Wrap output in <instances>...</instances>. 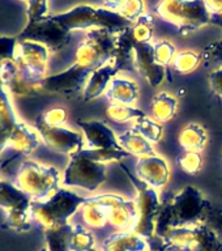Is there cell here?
Returning a JSON list of instances; mask_svg holds the SVG:
<instances>
[{
  "label": "cell",
  "mask_w": 222,
  "mask_h": 251,
  "mask_svg": "<svg viewBox=\"0 0 222 251\" xmlns=\"http://www.w3.org/2000/svg\"><path fill=\"white\" fill-rule=\"evenodd\" d=\"M85 139L86 149H123L118 143V136L109 126L101 121H77Z\"/></svg>",
  "instance_id": "obj_16"
},
{
  "label": "cell",
  "mask_w": 222,
  "mask_h": 251,
  "mask_svg": "<svg viewBox=\"0 0 222 251\" xmlns=\"http://www.w3.org/2000/svg\"><path fill=\"white\" fill-rule=\"evenodd\" d=\"M80 212L82 223L90 229H102L109 224V208L103 205L96 196L86 198Z\"/></svg>",
  "instance_id": "obj_24"
},
{
  "label": "cell",
  "mask_w": 222,
  "mask_h": 251,
  "mask_svg": "<svg viewBox=\"0 0 222 251\" xmlns=\"http://www.w3.org/2000/svg\"><path fill=\"white\" fill-rule=\"evenodd\" d=\"M203 54L195 50H183L176 52L175 58L173 60V70L180 75H190L197 70L201 62Z\"/></svg>",
  "instance_id": "obj_30"
},
{
  "label": "cell",
  "mask_w": 222,
  "mask_h": 251,
  "mask_svg": "<svg viewBox=\"0 0 222 251\" xmlns=\"http://www.w3.org/2000/svg\"><path fill=\"white\" fill-rule=\"evenodd\" d=\"M105 180L106 164L90 160L78 152L70 156V162L62 176V186L96 191Z\"/></svg>",
  "instance_id": "obj_7"
},
{
  "label": "cell",
  "mask_w": 222,
  "mask_h": 251,
  "mask_svg": "<svg viewBox=\"0 0 222 251\" xmlns=\"http://www.w3.org/2000/svg\"><path fill=\"white\" fill-rule=\"evenodd\" d=\"M156 13L164 21L175 25L182 35L211 24L204 0H161L156 5Z\"/></svg>",
  "instance_id": "obj_5"
},
{
  "label": "cell",
  "mask_w": 222,
  "mask_h": 251,
  "mask_svg": "<svg viewBox=\"0 0 222 251\" xmlns=\"http://www.w3.org/2000/svg\"><path fill=\"white\" fill-rule=\"evenodd\" d=\"M17 37H0V60H13Z\"/></svg>",
  "instance_id": "obj_43"
},
{
  "label": "cell",
  "mask_w": 222,
  "mask_h": 251,
  "mask_svg": "<svg viewBox=\"0 0 222 251\" xmlns=\"http://www.w3.org/2000/svg\"><path fill=\"white\" fill-rule=\"evenodd\" d=\"M0 85L4 86L8 93L17 97H30L43 93L42 86L31 85L21 77L13 60L0 62Z\"/></svg>",
  "instance_id": "obj_17"
},
{
  "label": "cell",
  "mask_w": 222,
  "mask_h": 251,
  "mask_svg": "<svg viewBox=\"0 0 222 251\" xmlns=\"http://www.w3.org/2000/svg\"><path fill=\"white\" fill-rule=\"evenodd\" d=\"M178 140L180 147L186 152L201 153L208 143V135L203 126L197 123H188L180 129Z\"/></svg>",
  "instance_id": "obj_26"
},
{
  "label": "cell",
  "mask_w": 222,
  "mask_h": 251,
  "mask_svg": "<svg viewBox=\"0 0 222 251\" xmlns=\"http://www.w3.org/2000/svg\"><path fill=\"white\" fill-rule=\"evenodd\" d=\"M35 128L47 148L56 153L72 156L85 148V139L82 132L67 128L64 126H49L39 118L35 121Z\"/></svg>",
  "instance_id": "obj_11"
},
{
  "label": "cell",
  "mask_w": 222,
  "mask_h": 251,
  "mask_svg": "<svg viewBox=\"0 0 222 251\" xmlns=\"http://www.w3.org/2000/svg\"><path fill=\"white\" fill-rule=\"evenodd\" d=\"M118 70L113 64V62H109L103 64L102 67L94 70L90 74V77L86 82V86L82 92V98L84 101H92L94 98H98L101 94H103L109 88L110 82L115 77Z\"/></svg>",
  "instance_id": "obj_18"
},
{
  "label": "cell",
  "mask_w": 222,
  "mask_h": 251,
  "mask_svg": "<svg viewBox=\"0 0 222 251\" xmlns=\"http://www.w3.org/2000/svg\"><path fill=\"white\" fill-rule=\"evenodd\" d=\"M118 143L129 156H136L140 158L149 154H156L152 143L133 128L118 135Z\"/></svg>",
  "instance_id": "obj_25"
},
{
  "label": "cell",
  "mask_w": 222,
  "mask_h": 251,
  "mask_svg": "<svg viewBox=\"0 0 222 251\" xmlns=\"http://www.w3.org/2000/svg\"><path fill=\"white\" fill-rule=\"evenodd\" d=\"M178 110V100L168 92L156 94L152 101V117L160 123L172 121Z\"/></svg>",
  "instance_id": "obj_28"
},
{
  "label": "cell",
  "mask_w": 222,
  "mask_h": 251,
  "mask_svg": "<svg viewBox=\"0 0 222 251\" xmlns=\"http://www.w3.org/2000/svg\"><path fill=\"white\" fill-rule=\"evenodd\" d=\"M115 35L106 29H93L85 33L74 52V63L88 70H97L111 62Z\"/></svg>",
  "instance_id": "obj_6"
},
{
  "label": "cell",
  "mask_w": 222,
  "mask_h": 251,
  "mask_svg": "<svg viewBox=\"0 0 222 251\" xmlns=\"http://www.w3.org/2000/svg\"><path fill=\"white\" fill-rule=\"evenodd\" d=\"M129 180L136 187V223L132 231L143 237H150L156 231V220L160 211V198L157 191L148 184L143 183L141 180L137 182L133 176L127 173Z\"/></svg>",
  "instance_id": "obj_10"
},
{
  "label": "cell",
  "mask_w": 222,
  "mask_h": 251,
  "mask_svg": "<svg viewBox=\"0 0 222 251\" xmlns=\"http://www.w3.org/2000/svg\"><path fill=\"white\" fill-rule=\"evenodd\" d=\"M93 71L84 68L74 63L70 68L55 75H47L42 81L43 93L62 94V96H72L78 92H84L86 82L89 80L90 74Z\"/></svg>",
  "instance_id": "obj_12"
},
{
  "label": "cell",
  "mask_w": 222,
  "mask_h": 251,
  "mask_svg": "<svg viewBox=\"0 0 222 251\" xmlns=\"http://www.w3.org/2000/svg\"><path fill=\"white\" fill-rule=\"evenodd\" d=\"M156 251H161V250H156Z\"/></svg>",
  "instance_id": "obj_49"
},
{
  "label": "cell",
  "mask_w": 222,
  "mask_h": 251,
  "mask_svg": "<svg viewBox=\"0 0 222 251\" xmlns=\"http://www.w3.org/2000/svg\"><path fill=\"white\" fill-rule=\"evenodd\" d=\"M209 16L211 24L222 27V0H204Z\"/></svg>",
  "instance_id": "obj_44"
},
{
  "label": "cell",
  "mask_w": 222,
  "mask_h": 251,
  "mask_svg": "<svg viewBox=\"0 0 222 251\" xmlns=\"http://www.w3.org/2000/svg\"><path fill=\"white\" fill-rule=\"evenodd\" d=\"M23 1H27V3H29V1H30V0H23Z\"/></svg>",
  "instance_id": "obj_48"
},
{
  "label": "cell",
  "mask_w": 222,
  "mask_h": 251,
  "mask_svg": "<svg viewBox=\"0 0 222 251\" xmlns=\"http://www.w3.org/2000/svg\"><path fill=\"white\" fill-rule=\"evenodd\" d=\"M62 176L56 168L25 160L16 174V186L33 201H46L58 191Z\"/></svg>",
  "instance_id": "obj_3"
},
{
  "label": "cell",
  "mask_w": 222,
  "mask_h": 251,
  "mask_svg": "<svg viewBox=\"0 0 222 251\" xmlns=\"http://www.w3.org/2000/svg\"><path fill=\"white\" fill-rule=\"evenodd\" d=\"M49 56L50 51L41 43L19 39L13 62L25 81L31 85L42 86L43 78L47 76Z\"/></svg>",
  "instance_id": "obj_8"
},
{
  "label": "cell",
  "mask_w": 222,
  "mask_h": 251,
  "mask_svg": "<svg viewBox=\"0 0 222 251\" xmlns=\"http://www.w3.org/2000/svg\"><path fill=\"white\" fill-rule=\"evenodd\" d=\"M144 237L132 230L118 231L105 239L102 251H148Z\"/></svg>",
  "instance_id": "obj_21"
},
{
  "label": "cell",
  "mask_w": 222,
  "mask_h": 251,
  "mask_svg": "<svg viewBox=\"0 0 222 251\" xmlns=\"http://www.w3.org/2000/svg\"><path fill=\"white\" fill-rule=\"evenodd\" d=\"M94 243V235L89 230L80 225H74L70 238V251H92Z\"/></svg>",
  "instance_id": "obj_35"
},
{
  "label": "cell",
  "mask_w": 222,
  "mask_h": 251,
  "mask_svg": "<svg viewBox=\"0 0 222 251\" xmlns=\"http://www.w3.org/2000/svg\"><path fill=\"white\" fill-rule=\"evenodd\" d=\"M39 119L49 126H64L68 121V111L64 107L55 106L51 109L46 110L45 113L39 115Z\"/></svg>",
  "instance_id": "obj_41"
},
{
  "label": "cell",
  "mask_w": 222,
  "mask_h": 251,
  "mask_svg": "<svg viewBox=\"0 0 222 251\" xmlns=\"http://www.w3.org/2000/svg\"><path fill=\"white\" fill-rule=\"evenodd\" d=\"M106 97L113 103L133 106L139 100V86L131 78L115 76L106 90Z\"/></svg>",
  "instance_id": "obj_20"
},
{
  "label": "cell",
  "mask_w": 222,
  "mask_h": 251,
  "mask_svg": "<svg viewBox=\"0 0 222 251\" xmlns=\"http://www.w3.org/2000/svg\"><path fill=\"white\" fill-rule=\"evenodd\" d=\"M137 179L154 190L165 187L170 180V166L160 154L140 157L136 162Z\"/></svg>",
  "instance_id": "obj_14"
},
{
  "label": "cell",
  "mask_w": 222,
  "mask_h": 251,
  "mask_svg": "<svg viewBox=\"0 0 222 251\" xmlns=\"http://www.w3.org/2000/svg\"><path fill=\"white\" fill-rule=\"evenodd\" d=\"M127 0H103V3H105V7L111 9V11H119L121 7L123 4L125 3Z\"/></svg>",
  "instance_id": "obj_47"
},
{
  "label": "cell",
  "mask_w": 222,
  "mask_h": 251,
  "mask_svg": "<svg viewBox=\"0 0 222 251\" xmlns=\"http://www.w3.org/2000/svg\"><path fill=\"white\" fill-rule=\"evenodd\" d=\"M47 1L49 0H30L27 3V21H37L47 16Z\"/></svg>",
  "instance_id": "obj_42"
},
{
  "label": "cell",
  "mask_w": 222,
  "mask_h": 251,
  "mask_svg": "<svg viewBox=\"0 0 222 251\" xmlns=\"http://www.w3.org/2000/svg\"><path fill=\"white\" fill-rule=\"evenodd\" d=\"M207 200L203 194L194 186H186L172 200L161 207L156 220V231L165 235L172 227L188 226L200 223Z\"/></svg>",
  "instance_id": "obj_1"
},
{
  "label": "cell",
  "mask_w": 222,
  "mask_h": 251,
  "mask_svg": "<svg viewBox=\"0 0 222 251\" xmlns=\"http://www.w3.org/2000/svg\"><path fill=\"white\" fill-rule=\"evenodd\" d=\"M0 182H1V179H0Z\"/></svg>",
  "instance_id": "obj_50"
},
{
  "label": "cell",
  "mask_w": 222,
  "mask_h": 251,
  "mask_svg": "<svg viewBox=\"0 0 222 251\" xmlns=\"http://www.w3.org/2000/svg\"><path fill=\"white\" fill-rule=\"evenodd\" d=\"M200 223L209 227L222 241V205H215L207 201Z\"/></svg>",
  "instance_id": "obj_36"
},
{
  "label": "cell",
  "mask_w": 222,
  "mask_h": 251,
  "mask_svg": "<svg viewBox=\"0 0 222 251\" xmlns=\"http://www.w3.org/2000/svg\"><path fill=\"white\" fill-rule=\"evenodd\" d=\"M133 129H136L137 132L143 135L148 141H150L152 144L160 143L164 137V127L160 122H157L156 119H150V118H140L137 119Z\"/></svg>",
  "instance_id": "obj_32"
},
{
  "label": "cell",
  "mask_w": 222,
  "mask_h": 251,
  "mask_svg": "<svg viewBox=\"0 0 222 251\" xmlns=\"http://www.w3.org/2000/svg\"><path fill=\"white\" fill-rule=\"evenodd\" d=\"M74 225L64 224L43 230L47 243V251H70V238Z\"/></svg>",
  "instance_id": "obj_29"
},
{
  "label": "cell",
  "mask_w": 222,
  "mask_h": 251,
  "mask_svg": "<svg viewBox=\"0 0 222 251\" xmlns=\"http://www.w3.org/2000/svg\"><path fill=\"white\" fill-rule=\"evenodd\" d=\"M136 223V201L123 198L109 209V224L119 231L132 230Z\"/></svg>",
  "instance_id": "obj_22"
},
{
  "label": "cell",
  "mask_w": 222,
  "mask_h": 251,
  "mask_svg": "<svg viewBox=\"0 0 222 251\" xmlns=\"http://www.w3.org/2000/svg\"><path fill=\"white\" fill-rule=\"evenodd\" d=\"M30 208L31 204L15 208V209L7 212V217H5V223H4L3 226L19 231V233L29 230L31 226Z\"/></svg>",
  "instance_id": "obj_31"
},
{
  "label": "cell",
  "mask_w": 222,
  "mask_h": 251,
  "mask_svg": "<svg viewBox=\"0 0 222 251\" xmlns=\"http://www.w3.org/2000/svg\"><path fill=\"white\" fill-rule=\"evenodd\" d=\"M17 122L19 119L12 105L9 93L4 86L0 85V156Z\"/></svg>",
  "instance_id": "obj_23"
},
{
  "label": "cell",
  "mask_w": 222,
  "mask_h": 251,
  "mask_svg": "<svg viewBox=\"0 0 222 251\" xmlns=\"http://www.w3.org/2000/svg\"><path fill=\"white\" fill-rule=\"evenodd\" d=\"M153 54L156 62L162 67L172 64L176 55V49L169 39H161L153 45Z\"/></svg>",
  "instance_id": "obj_38"
},
{
  "label": "cell",
  "mask_w": 222,
  "mask_h": 251,
  "mask_svg": "<svg viewBox=\"0 0 222 251\" xmlns=\"http://www.w3.org/2000/svg\"><path fill=\"white\" fill-rule=\"evenodd\" d=\"M178 164L184 173L190 176H195L201 170L203 166V157L199 152H186L183 156L178 158Z\"/></svg>",
  "instance_id": "obj_39"
},
{
  "label": "cell",
  "mask_w": 222,
  "mask_h": 251,
  "mask_svg": "<svg viewBox=\"0 0 222 251\" xmlns=\"http://www.w3.org/2000/svg\"><path fill=\"white\" fill-rule=\"evenodd\" d=\"M135 43H136V41L133 39L131 27L115 35V46H114L111 62L118 70V72L122 70L133 68V60H135L133 47H135Z\"/></svg>",
  "instance_id": "obj_19"
},
{
  "label": "cell",
  "mask_w": 222,
  "mask_h": 251,
  "mask_svg": "<svg viewBox=\"0 0 222 251\" xmlns=\"http://www.w3.org/2000/svg\"><path fill=\"white\" fill-rule=\"evenodd\" d=\"M82 156L88 157L90 160L97 161L101 164H107L113 161H121L125 157H129V154L125 152L124 149H113V148H103V149H86L84 148L80 151Z\"/></svg>",
  "instance_id": "obj_34"
},
{
  "label": "cell",
  "mask_w": 222,
  "mask_h": 251,
  "mask_svg": "<svg viewBox=\"0 0 222 251\" xmlns=\"http://www.w3.org/2000/svg\"><path fill=\"white\" fill-rule=\"evenodd\" d=\"M0 62H1V60H0Z\"/></svg>",
  "instance_id": "obj_51"
},
{
  "label": "cell",
  "mask_w": 222,
  "mask_h": 251,
  "mask_svg": "<svg viewBox=\"0 0 222 251\" xmlns=\"http://www.w3.org/2000/svg\"><path fill=\"white\" fill-rule=\"evenodd\" d=\"M39 143H41V136L38 131L29 127L26 123L19 121L12 129L11 136L8 139L7 145L1 154L7 152V156H9L8 162H11L16 157L30 156L38 148Z\"/></svg>",
  "instance_id": "obj_13"
},
{
  "label": "cell",
  "mask_w": 222,
  "mask_h": 251,
  "mask_svg": "<svg viewBox=\"0 0 222 251\" xmlns=\"http://www.w3.org/2000/svg\"><path fill=\"white\" fill-rule=\"evenodd\" d=\"M85 198L77 195L71 188H59L46 201H33L30 208L31 220L43 230L68 224L74 212L81 208Z\"/></svg>",
  "instance_id": "obj_4"
},
{
  "label": "cell",
  "mask_w": 222,
  "mask_h": 251,
  "mask_svg": "<svg viewBox=\"0 0 222 251\" xmlns=\"http://www.w3.org/2000/svg\"><path fill=\"white\" fill-rule=\"evenodd\" d=\"M209 85L217 96L222 97V64L209 74Z\"/></svg>",
  "instance_id": "obj_46"
},
{
  "label": "cell",
  "mask_w": 222,
  "mask_h": 251,
  "mask_svg": "<svg viewBox=\"0 0 222 251\" xmlns=\"http://www.w3.org/2000/svg\"><path fill=\"white\" fill-rule=\"evenodd\" d=\"M31 203H33V200L27 195H25L16 184L1 179L0 182V208L5 213L15 208L30 205Z\"/></svg>",
  "instance_id": "obj_27"
},
{
  "label": "cell",
  "mask_w": 222,
  "mask_h": 251,
  "mask_svg": "<svg viewBox=\"0 0 222 251\" xmlns=\"http://www.w3.org/2000/svg\"><path fill=\"white\" fill-rule=\"evenodd\" d=\"M133 51H135L133 70H136L140 76H143L152 86L160 85L164 81L166 70L165 67L160 66L156 62L152 43L136 42Z\"/></svg>",
  "instance_id": "obj_15"
},
{
  "label": "cell",
  "mask_w": 222,
  "mask_h": 251,
  "mask_svg": "<svg viewBox=\"0 0 222 251\" xmlns=\"http://www.w3.org/2000/svg\"><path fill=\"white\" fill-rule=\"evenodd\" d=\"M118 12L129 23H136L144 15V0H127Z\"/></svg>",
  "instance_id": "obj_40"
},
{
  "label": "cell",
  "mask_w": 222,
  "mask_h": 251,
  "mask_svg": "<svg viewBox=\"0 0 222 251\" xmlns=\"http://www.w3.org/2000/svg\"><path fill=\"white\" fill-rule=\"evenodd\" d=\"M52 19L58 21L68 31L74 30H93V29H106L113 34L132 27L133 24L125 20L117 11L109 8H94L92 5H76L72 9L58 15H52Z\"/></svg>",
  "instance_id": "obj_2"
},
{
  "label": "cell",
  "mask_w": 222,
  "mask_h": 251,
  "mask_svg": "<svg viewBox=\"0 0 222 251\" xmlns=\"http://www.w3.org/2000/svg\"><path fill=\"white\" fill-rule=\"evenodd\" d=\"M106 115L109 119L117 123H124V122L132 121V119H140V118L147 117L143 110L137 109L135 106L118 105V103H111L106 109Z\"/></svg>",
  "instance_id": "obj_33"
},
{
  "label": "cell",
  "mask_w": 222,
  "mask_h": 251,
  "mask_svg": "<svg viewBox=\"0 0 222 251\" xmlns=\"http://www.w3.org/2000/svg\"><path fill=\"white\" fill-rule=\"evenodd\" d=\"M132 31V37L136 42L147 43L150 42L153 38V17L150 15H143L140 19L137 20L136 23L133 24L131 27Z\"/></svg>",
  "instance_id": "obj_37"
},
{
  "label": "cell",
  "mask_w": 222,
  "mask_h": 251,
  "mask_svg": "<svg viewBox=\"0 0 222 251\" xmlns=\"http://www.w3.org/2000/svg\"><path fill=\"white\" fill-rule=\"evenodd\" d=\"M203 55L205 59H212V60H221L222 63V39L217 42L209 43L208 46L204 47Z\"/></svg>",
  "instance_id": "obj_45"
},
{
  "label": "cell",
  "mask_w": 222,
  "mask_h": 251,
  "mask_svg": "<svg viewBox=\"0 0 222 251\" xmlns=\"http://www.w3.org/2000/svg\"><path fill=\"white\" fill-rule=\"evenodd\" d=\"M71 31L60 25L52 19V16L47 15L37 21H27L26 26L17 35L20 41H31L43 45L49 49L50 52H56L71 42Z\"/></svg>",
  "instance_id": "obj_9"
}]
</instances>
